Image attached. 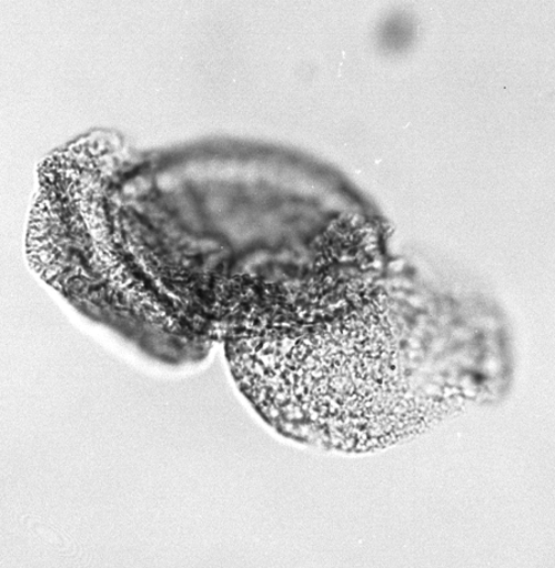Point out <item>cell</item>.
<instances>
[{"instance_id": "cell-1", "label": "cell", "mask_w": 555, "mask_h": 568, "mask_svg": "<svg viewBox=\"0 0 555 568\" xmlns=\"http://www.w3.org/2000/svg\"><path fill=\"white\" fill-rule=\"evenodd\" d=\"M329 318L295 328L259 306L230 334L233 375L272 423L297 417L343 443L380 442L402 407L397 344L373 305Z\"/></svg>"}]
</instances>
